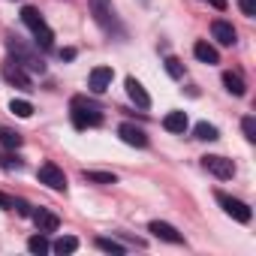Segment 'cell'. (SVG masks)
I'll return each instance as SVG.
<instances>
[{"label":"cell","mask_w":256,"mask_h":256,"mask_svg":"<svg viewBox=\"0 0 256 256\" xmlns=\"http://www.w3.org/2000/svg\"><path fill=\"white\" fill-rule=\"evenodd\" d=\"M72 126L76 130H88V126H100L102 124V112H100V106H94V102H88L84 96H76L72 100Z\"/></svg>","instance_id":"cell-1"},{"label":"cell","mask_w":256,"mask_h":256,"mask_svg":"<svg viewBox=\"0 0 256 256\" xmlns=\"http://www.w3.org/2000/svg\"><path fill=\"white\" fill-rule=\"evenodd\" d=\"M6 48H10V54L16 58V64H22L24 70H30V72H46L42 58H40L36 52H30L18 36H10V40H6Z\"/></svg>","instance_id":"cell-2"},{"label":"cell","mask_w":256,"mask_h":256,"mask_svg":"<svg viewBox=\"0 0 256 256\" xmlns=\"http://www.w3.org/2000/svg\"><path fill=\"white\" fill-rule=\"evenodd\" d=\"M202 169L211 172V175L220 178V181H229V178L235 175V163L226 160V157H220V154H208V157H202Z\"/></svg>","instance_id":"cell-3"},{"label":"cell","mask_w":256,"mask_h":256,"mask_svg":"<svg viewBox=\"0 0 256 256\" xmlns=\"http://www.w3.org/2000/svg\"><path fill=\"white\" fill-rule=\"evenodd\" d=\"M217 202H220V208H223L232 220H238V223H250V220H253L250 205H244L241 199H232V196H226V193H217Z\"/></svg>","instance_id":"cell-4"},{"label":"cell","mask_w":256,"mask_h":256,"mask_svg":"<svg viewBox=\"0 0 256 256\" xmlns=\"http://www.w3.org/2000/svg\"><path fill=\"white\" fill-rule=\"evenodd\" d=\"M36 175H40V184H46L48 190H58V193L66 190V175H64L60 166H54V163H42Z\"/></svg>","instance_id":"cell-5"},{"label":"cell","mask_w":256,"mask_h":256,"mask_svg":"<svg viewBox=\"0 0 256 256\" xmlns=\"http://www.w3.org/2000/svg\"><path fill=\"white\" fill-rule=\"evenodd\" d=\"M4 78H6L12 88H22V90H34V82H30L28 70H24L22 64H16V60H6V64H4Z\"/></svg>","instance_id":"cell-6"},{"label":"cell","mask_w":256,"mask_h":256,"mask_svg":"<svg viewBox=\"0 0 256 256\" xmlns=\"http://www.w3.org/2000/svg\"><path fill=\"white\" fill-rule=\"evenodd\" d=\"M118 136H120V142H126V145H133V148H148V133L142 130V126H136V124H120L118 126Z\"/></svg>","instance_id":"cell-7"},{"label":"cell","mask_w":256,"mask_h":256,"mask_svg":"<svg viewBox=\"0 0 256 256\" xmlns=\"http://www.w3.org/2000/svg\"><path fill=\"white\" fill-rule=\"evenodd\" d=\"M90 12H94L96 24L106 28V30H112L118 24L114 22V10H112V0H90Z\"/></svg>","instance_id":"cell-8"},{"label":"cell","mask_w":256,"mask_h":256,"mask_svg":"<svg viewBox=\"0 0 256 256\" xmlns=\"http://www.w3.org/2000/svg\"><path fill=\"white\" fill-rule=\"evenodd\" d=\"M148 232H154L160 241H169V244H184V235H181L172 223H166V220H151V223H148Z\"/></svg>","instance_id":"cell-9"},{"label":"cell","mask_w":256,"mask_h":256,"mask_svg":"<svg viewBox=\"0 0 256 256\" xmlns=\"http://www.w3.org/2000/svg\"><path fill=\"white\" fill-rule=\"evenodd\" d=\"M112 78H114L112 66H96V70H90V76H88V88H90L94 94H102V90H108Z\"/></svg>","instance_id":"cell-10"},{"label":"cell","mask_w":256,"mask_h":256,"mask_svg":"<svg viewBox=\"0 0 256 256\" xmlns=\"http://www.w3.org/2000/svg\"><path fill=\"white\" fill-rule=\"evenodd\" d=\"M30 217H34V223H36V229H40L42 235H48V232H58V226H60L58 214H54V211H48V208H36Z\"/></svg>","instance_id":"cell-11"},{"label":"cell","mask_w":256,"mask_h":256,"mask_svg":"<svg viewBox=\"0 0 256 256\" xmlns=\"http://www.w3.org/2000/svg\"><path fill=\"white\" fill-rule=\"evenodd\" d=\"M211 36H214L220 46H235V42H238V34H235V28H232L229 22H223V18H217V22L211 24Z\"/></svg>","instance_id":"cell-12"},{"label":"cell","mask_w":256,"mask_h":256,"mask_svg":"<svg viewBox=\"0 0 256 256\" xmlns=\"http://www.w3.org/2000/svg\"><path fill=\"white\" fill-rule=\"evenodd\" d=\"M126 96H130L139 108H151V96H148V90L142 88V82H136L133 76L126 78Z\"/></svg>","instance_id":"cell-13"},{"label":"cell","mask_w":256,"mask_h":256,"mask_svg":"<svg viewBox=\"0 0 256 256\" xmlns=\"http://www.w3.org/2000/svg\"><path fill=\"white\" fill-rule=\"evenodd\" d=\"M193 54H196V60H202V64H220L217 48H214L211 42H205V40H199V42L193 46Z\"/></svg>","instance_id":"cell-14"},{"label":"cell","mask_w":256,"mask_h":256,"mask_svg":"<svg viewBox=\"0 0 256 256\" xmlns=\"http://www.w3.org/2000/svg\"><path fill=\"white\" fill-rule=\"evenodd\" d=\"M223 84H226V90H229L232 96H244V94H247V84H244L241 72H232V70H226V72H223Z\"/></svg>","instance_id":"cell-15"},{"label":"cell","mask_w":256,"mask_h":256,"mask_svg":"<svg viewBox=\"0 0 256 256\" xmlns=\"http://www.w3.org/2000/svg\"><path fill=\"white\" fill-rule=\"evenodd\" d=\"M163 126L169 133H184L187 130V114L184 112H169L166 118H163Z\"/></svg>","instance_id":"cell-16"},{"label":"cell","mask_w":256,"mask_h":256,"mask_svg":"<svg viewBox=\"0 0 256 256\" xmlns=\"http://www.w3.org/2000/svg\"><path fill=\"white\" fill-rule=\"evenodd\" d=\"M82 178H84L88 184H100V187H108V184H118V178H114L112 172H94V169H84V172H82Z\"/></svg>","instance_id":"cell-17"},{"label":"cell","mask_w":256,"mask_h":256,"mask_svg":"<svg viewBox=\"0 0 256 256\" xmlns=\"http://www.w3.org/2000/svg\"><path fill=\"white\" fill-rule=\"evenodd\" d=\"M22 133H16V130H10V126H0V145L4 148H10V151H18L22 148Z\"/></svg>","instance_id":"cell-18"},{"label":"cell","mask_w":256,"mask_h":256,"mask_svg":"<svg viewBox=\"0 0 256 256\" xmlns=\"http://www.w3.org/2000/svg\"><path fill=\"white\" fill-rule=\"evenodd\" d=\"M34 42H36V48H42V52H48V48L54 46V30H52L48 24H42L40 30H34Z\"/></svg>","instance_id":"cell-19"},{"label":"cell","mask_w":256,"mask_h":256,"mask_svg":"<svg viewBox=\"0 0 256 256\" xmlns=\"http://www.w3.org/2000/svg\"><path fill=\"white\" fill-rule=\"evenodd\" d=\"M196 139H202V142H217L220 139V130L214 124H208V120H199L196 124Z\"/></svg>","instance_id":"cell-20"},{"label":"cell","mask_w":256,"mask_h":256,"mask_svg":"<svg viewBox=\"0 0 256 256\" xmlns=\"http://www.w3.org/2000/svg\"><path fill=\"white\" fill-rule=\"evenodd\" d=\"M22 22H24L30 30H40V28L46 24V18L40 16V10H36V6H24V10H22Z\"/></svg>","instance_id":"cell-21"},{"label":"cell","mask_w":256,"mask_h":256,"mask_svg":"<svg viewBox=\"0 0 256 256\" xmlns=\"http://www.w3.org/2000/svg\"><path fill=\"white\" fill-rule=\"evenodd\" d=\"M52 250L60 253V256H64V253H76V250H78V238H76V235H60V238L52 244Z\"/></svg>","instance_id":"cell-22"},{"label":"cell","mask_w":256,"mask_h":256,"mask_svg":"<svg viewBox=\"0 0 256 256\" xmlns=\"http://www.w3.org/2000/svg\"><path fill=\"white\" fill-rule=\"evenodd\" d=\"M28 250H30V253H36V256H42V253H48V250H52V244H48V238L40 232V235H34V238L28 241Z\"/></svg>","instance_id":"cell-23"},{"label":"cell","mask_w":256,"mask_h":256,"mask_svg":"<svg viewBox=\"0 0 256 256\" xmlns=\"http://www.w3.org/2000/svg\"><path fill=\"white\" fill-rule=\"evenodd\" d=\"M96 247L106 250V253H114V256H124L126 253V247L120 241H114V238H96Z\"/></svg>","instance_id":"cell-24"},{"label":"cell","mask_w":256,"mask_h":256,"mask_svg":"<svg viewBox=\"0 0 256 256\" xmlns=\"http://www.w3.org/2000/svg\"><path fill=\"white\" fill-rule=\"evenodd\" d=\"M22 166H24V160H22L18 154H0V169H6V172L16 169V172H18Z\"/></svg>","instance_id":"cell-25"},{"label":"cell","mask_w":256,"mask_h":256,"mask_svg":"<svg viewBox=\"0 0 256 256\" xmlns=\"http://www.w3.org/2000/svg\"><path fill=\"white\" fill-rule=\"evenodd\" d=\"M10 112L18 114V118H30V114H34V106H30L28 100H12V102H10Z\"/></svg>","instance_id":"cell-26"},{"label":"cell","mask_w":256,"mask_h":256,"mask_svg":"<svg viewBox=\"0 0 256 256\" xmlns=\"http://www.w3.org/2000/svg\"><path fill=\"white\" fill-rule=\"evenodd\" d=\"M241 130H244V139H247V142H256V118H253V114L241 118Z\"/></svg>","instance_id":"cell-27"},{"label":"cell","mask_w":256,"mask_h":256,"mask_svg":"<svg viewBox=\"0 0 256 256\" xmlns=\"http://www.w3.org/2000/svg\"><path fill=\"white\" fill-rule=\"evenodd\" d=\"M166 72H169L172 78H184V64H181L178 58H166Z\"/></svg>","instance_id":"cell-28"},{"label":"cell","mask_w":256,"mask_h":256,"mask_svg":"<svg viewBox=\"0 0 256 256\" xmlns=\"http://www.w3.org/2000/svg\"><path fill=\"white\" fill-rule=\"evenodd\" d=\"M238 10H241L247 18H253V16H256V0H238Z\"/></svg>","instance_id":"cell-29"},{"label":"cell","mask_w":256,"mask_h":256,"mask_svg":"<svg viewBox=\"0 0 256 256\" xmlns=\"http://www.w3.org/2000/svg\"><path fill=\"white\" fill-rule=\"evenodd\" d=\"M12 208H16V211H18L22 217H30V214H34V208H30V205H28L24 199H16V202H12Z\"/></svg>","instance_id":"cell-30"},{"label":"cell","mask_w":256,"mask_h":256,"mask_svg":"<svg viewBox=\"0 0 256 256\" xmlns=\"http://www.w3.org/2000/svg\"><path fill=\"white\" fill-rule=\"evenodd\" d=\"M12 196H6V193H0V208H6V211H12Z\"/></svg>","instance_id":"cell-31"},{"label":"cell","mask_w":256,"mask_h":256,"mask_svg":"<svg viewBox=\"0 0 256 256\" xmlns=\"http://www.w3.org/2000/svg\"><path fill=\"white\" fill-rule=\"evenodd\" d=\"M205 4H211L214 10H226V0H205Z\"/></svg>","instance_id":"cell-32"},{"label":"cell","mask_w":256,"mask_h":256,"mask_svg":"<svg viewBox=\"0 0 256 256\" xmlns=\"http://www.w3.org/2000/svg\"><path fill=\"white\" fill-rule=\"evenodd\" d=\"M60 58H64V60H72V58H76V48H64Z\"/></svg>","instance_id":"cell-33"}]
</instances>
